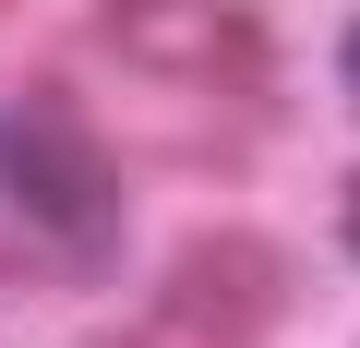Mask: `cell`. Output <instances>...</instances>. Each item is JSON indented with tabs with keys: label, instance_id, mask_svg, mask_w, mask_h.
Wrapping results in <instances>:
<instances>
[{
	"label": "cell",
	"instance_id": "3957f363",
	"mask_svg": "<svg viewBox=\"0 0 360 348\" xmlns=\"http://www.w3.org/2000/svg\"><path fill=\"white\" fill-rule=\"evenodd\" d=\"M336 240H348V252H360V181H348V205H336Z\"/></svg>",
	"mask_w": 360,
	"mask_h": 348
},
{
	"label": "cell",
	"instance_id": "7a4b0ae2",
	"mask_svg": "<svg viewBox=\"0 0 360 348\" xmlns=\"http://www.w3.org/2000/svg\"><path fill=\"white\" fill-rule=\"evenodd\" d=\"M276 300H288V276H276V264H264V240H240V228H229V240H205L193 264L168 276V312H180V324H229V336H240V324H264Z\"/></svg>",
	"mask_w": 360,
	"mask_h": 348
},
{
	"label": "cell",
	"instance_id": "277c9868",
	"mask_svg": "<svg viewBox=\"0 0 360 348\" xmlns=\"http://www.w3.org/2000/svg\"><path fill=\"white\" fill-rule=\"evenodd\" d=\"M348 96H360V25H348Z\"/></svg>",
	"mask_w": 360,
	"mask_h": 348
},
{
	"label": "cell",
	"instance_id": "6da1fadb",
	"mask_svg": "<svg viewBox=\"0 0 360 348\" xmlns=\"http://www.w3.org/2000/svg\"><path fill=\"white\" fill-rule=\"evenodd\" d=\"M0 193H13L60 252L108 264V240H120V168H108L84 132H60V120H0Z\"/></svg>",
	"mask_w": 360,
	"mask_h": 348
}]
</instances>
